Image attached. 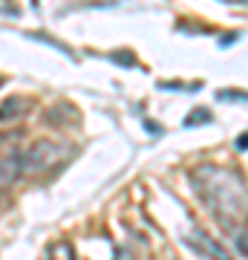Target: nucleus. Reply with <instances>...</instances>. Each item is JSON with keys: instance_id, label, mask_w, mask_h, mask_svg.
Instances as JSON below:
<instances>
[{"instance_id": "1", "label": "nucleus", "mask_w": 248, "mask_h": 260, "mask_svg": "<svg viewBox=\"0 0 248 260\" xmlns=\"http://www.w3.org/2000/svg\"><path fill=\"white\" fill-rule=\"evenodd\" d=\"M193 185L202 203L211 208L222 223L225 220H242L245 214V188L242 179H237L231 171H222L217 165H202L193 171Z\"/></svg>"}, {"instance_id": "2", "label": "nucleus", "mask_w": 248, "mask_h": 260, "mask_svg": "<svg viewBox=\"0 0 248 260\" xmlns=\"http://www.w3.org/2000/svg\"><path fill=\"white\" fill-rule=\"evenodd\" d=\"M69 156V145L55 139H35L29 148H20V168H23V177H38L46 174L52 165L64 162Z\"/></svg>"}, {"instance_id": "3", "label": "nucleus", "mask_w": 248, "mask_h": 260, "mask_svg": "<svg viewBox=\"0 0 248 260\" xmlns=\"http://www.w3.org/2000/svg\"><path fill=\"white\" fill-rule=\"evenodd\" d=\"M182 243L193 251V254H199V257H205V260H234L228 254V249H225L220 240H214L211 234H205L202 229H191V232L182 237Z\"/></svg>"}, {"instance_id": "4", "label": "nucleus", "mask_w": 248, "mask_h": 260, "mask_svg": "<svg viewBox=\"0 0 248 260\" xmlns=\"http://www.w3.org/2000/svg\"><path fill=\"white\" fill-rule=\"evenodd\" d=\"M20 177H23V168H20V148H18L0 156V185H12Z\"/></svg>"}, {"instance_id": "5", "label": "nucleus", "mask_w": 248, "mask_h": 260, "mask_svg": "<svg viewBox=\"0 0 248 260\" xmlns=\"http://www.w3.org/2000/svg\"><path fill=\"white\" fill-rule=\"evenodd\" d=\"M29 110H32V102L29 99H23V95H9L6 102L0 104V121H15Z\"/></svg>"}, {"instance_id": "6", "label": "nucleus", "mask_w": 248, "mask_h": 260, "mask_svg": "<svg viewBox=\"0 0 248 260\" xmlns=\"http://www.w3.org/2000/svg\"><path fill=\"white\" fill-rule=\"evenodd\" d=\"M49 260H75L73 246H69V243H55V246L49 249Z\"/></svg>"}, {"instance_id": "7", "label": "nucleus", "mask_w": 248, "mask_h": 260, "mask_svg": "<svg viewBox=\"0 0 248 260\" xmlns=\"http://www.w3.org/2000/svg\"><path fill=\"white\" fill-rule=\"evenodd\" d=\"M231 240H234V249H237L239 257H245V229L242 225L231 229Z\"/></svg>"}, {"instance_id": "8", "label": "nucleus", "mask_w": 248, "mask_h": 260, "mask_svg": "<svg viewBox=\"0 0 248 260\" xmlns=\"http://www.w3.org/2000/svg\"><path fill=\"white\" fill-rule=\"evenodd\" d=\"M205 116H208L205 110H196L193 116H188V124H199V121H205Z\"/></svg>"}, {"instance_id": "9", "label": "nucleus", "mask_w": 248, "mask_h": 260, "mask_svg": "<svg viewBox=\"0 0 248 260\" xmlns=\"http://www.w3.org/2000/svg\"><path fill=\"white\" fill-rule=\"evenodd\" d=\"M9 139H20V133H9V136H0V145H3V142H9Z\"/></svg>"}]
</instances>
